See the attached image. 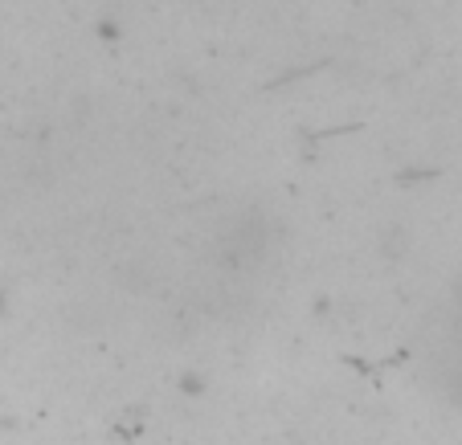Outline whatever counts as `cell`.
I'll return each instance as SVG.
<instances>
[]
</instances>
